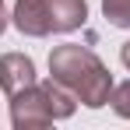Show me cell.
Here are the masks:
<instances>
[{"label": "cell", "mask_w": 130, "mask_h": 130, "mask_svg": "<svg viewBox=\"0 0 130 130\" xmlns=\"http://www.w3.org/2000/svg\"><path fill=\"white\" fill-rule=\"evenodd\" d=\"M39 85H42V91H46V106H49V112H53V120H70L74 109H77L74 91L63 88L60 81H53V77H46V81H39Z\"/></svg>", "instance_id": "cell-6"}, {"label": "cell", "mask_w": 130, "mask_h": 130, "mask_svg": "<svg viewBox=\"0 0 130 130\" xmlns=\"http://www.w3.org/2000/svg\"><path fill=\"white\" fill-rule=\"evenodd\" d=\"M109 106H112V112H116V116L130 120V81H120V85H112Z\"/></svg>", "instance_id": "cell-8"}, {"label": "cell", "mask_w": 130, "mask_h": 130, "mask_svg": "<svg viewBox=\"0 0 130 130\" xmlns=\"http://www.w3.org/2000/svg\"><path fill=\"white\" fill-rule=\"evenodd\" d=\"M49 77L60 81L63 88H70L74 99L88 109L109 106V95H112V85H116L109 67L88 46H77V42H63L49 53Z\"/></svg>", "instance_id": "cell-1"}, {"label": "cell", "mask_w": 130, "mask_h": 130, "mask_svg": "<svg viewBox=\"0 0 130 130\" xmlns=\"http://www.w3.org/2000/svg\"><path fill=\"white\" fill-rule=\"evenodd\" d=\"M14 28L28 35V39H46L53 32V18H49V0H14L11 11Z\"/></svg>", "instance_id": "cell-3"}, {"label": "cell", "mask_w": 130, "mask_h": 130, "mask_svg": "<svg viewBox=\"0 0 130 130\" xmlns=\"http://www.w3.org/2000/svg\"><path fill=\"white\" fill-rule=\"evenodd\" d=\"M120 63H123V67L130 70V39H127L123 46H120Z\"/></svg>", "instance_id": "cell-9"}, {"label": "cell", "mask_w": 130, "mask_h": 130, "mask_svg": "<svg viewBox=\"0 0 130 130\" xmlns=\"http://www.w3.org/2000/svg\"><path fill=\"white\" fill-rule=\"evenodd\" d=\"M102 14L112 28H130V0H102Z\"/></svg>", "instance_id": "cell-7"}, {"label": "cell", "mask_w": 130, "mask_h": 130, "mask_svg": "<svg viewBox=\"0 0 130 130\" xmlns=\"http://www.w3.org/2000/svg\"><path fill=\"white\" fill-rule=\"evenodd\" d=\"M4 28H7V11H4V0H0V35H4Z\"/></svg>", "instance_id": "cell-10"}, {"label": "cell", "mask_w": 130, "mask_h": 130, "mask_svg": "<svg viewBox=\"0 0 130 130\" xmlns=\"http://www.w3.org/2000/svg\"><path fill=\"white\" fill-rule=\"evenodd\" d=\"M11 123H14V130H35V127L56 123L49 106H46V91L39 81L18 95H11Z\"/></svg>", "instance_id": "cell-2"}, {"label": "cell", "mask_w": 130, "mask_h": 130, "mask_svg": "<svg viewBox=\"0 0 130 130\" xmlns=\"http://www.w3.org/2000/svg\"><path fill=\"white\" fill-rule=\"evenodd\" d=\"M35 81H39V74H35L32 56H25V53H4L0 56V91L7 99L25 91V88H32Z\"/></svg>", "instance_id": "cell-4"}, {"label": "cell", "mask_w": 130, "mask_h": 130, "mask_svg": "<svg viewBox=\"0 0 130 130\" xmlns=\"http://www.w3.org/2000/svg\"><path fill=\"white\" fill-rule=\"evenodd\" d=\"M49 18L56 35H70L88 21V4L85 0H49Z\"/></svg>", "instance_id": "cell-5"}]
</instances>
